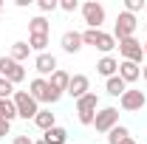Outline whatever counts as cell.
Listing matches in <instances>:
<instances>
[{
  "instance_id": "6da1fadb",
  "label": "cell",
  "mask_w": 147,
  "mask_h": 144,
  "mask_svg": "<svg viewBox=\"0 0 147 144\" xmlns=\"http://www.w3.org/2000/svg\"><path fill=\"white\" fill-rule=\"evenodd\" d=\"M82 45H93V48H99L105 57H110V51H113L119 42H116L113 34H105L102 28H99V31H96V28H88V31H82Z\"/></svg>"
},
{
  "instance_id": "7a4b0ae2",
  "label": "cell",
  "mask_w": 147,
  "mask_h": 144,
  "mask_svg": "<svg viewBox=\"0 0 147 144\" xmlns=\"http://www.w3.org/2000/svg\"><path fill=\"white\" fill-rule=\"evenodd\" d=\"M96 110H99V96L96 93H85L82 99H76V119H79V124H93Z\"/></svg>"
},
{
  "instance_id": "3957f363",
  "label": "cell",
  "mask_w": 147,
  "mask_h": 144,
  "mask_svg": "<svg viewBox=\"0 0 147 144\" xmlns=\"http://www.w3.org/2000/svg\"><path fill=\"white\" fill-rule=\"evenodd\" d=\"M11 102H14V108H17V116H20V119H34L37 113H40V102L31 99L28 90H14Z\"/></svg>"
},
{
  "instance_id": "277c9868",
  "label": "cell",
  "mask_w": 147,
  "mask_h": 144,
  "mask_svg": "<svg viewBox=\"0 0 147 144\" xmlns=\"http://www.w3.org/2000/svg\"><path fill=\"white\" fill-rule=\"evenodd\" d=\"M136 28H139V20H136V14H130V11H119L116 26H113V37H116V42H122V40L133 37V34H136Z\"/></svg>"
},
{
  "instance_id": "5b68a950",
  "label": "cell",
  "mask_w": 147,
  "mask_h": 144,
  "mask_svg": "<svg viewBox=\"0 0 147 144\" xmlns=\"http://www.w3.org/2000/svg\"><path fill=\"white\" fill-rule=\"evenodd\" d=\"M116 124H119V108H99L96 110V119H93L96 133H110Z\"/></svg>"
},
{
  "instance_id": "8992f818",
  "label": "cell",
  "mask_w": 147,
  "mask_h": 144,
  "mask_svg": "<svg viewBox=\"0 0 147 144\" xmlns=\"http://www.w3.org/2000/svg\"><path fill=\"white\" fill-rule=\"evenodd\" d=\"M119 54H122V59H127V62L142 65V59H144V45H142L136 37H127V40L119 42Z\"/></svg>"
},
{
  "instance_id": "52a82bcc",
  "label": "cell",
  "mask_w": 147,
  "mask_h": 144,
  "mask_svg": "<svg viewBox=\"0 0 147 144\" xmlns=\"http://www.w3.org/2000/svg\"><path fill=\"white\" fill-rule=\"evenodd\" d=\"M0 76L9 79L11 85H20V82L26 79V68H23L20 62H14L11 57H0Z\"/></svg>"
},
{
  "instance_id": "ba28073f",
  "label": "cell",
  "mask_w": 147,
  "mask_h": 144,
  "mask_svg": "<svg viewBox=\"0 0 147 144\" xmlns=\"http://www.w3.org/2000/svg\"><path fill=\"white\" fill-rule=\"evenodd\" d=\"M82 17H85V23H88V28H96V31H99V26L105 23V6L96 3V0L82 3Z\"/></svg>"
},
{
  "instance_id": "9c48e42d",
  "label": "cell",
  "mask_w": 147,
  "mask_h": 144,
  "mask_svg": "<svg viewBox=\"0 0 147 144\" xmlns=\"http://www.w3.org/2000/svg\"><path fill=\"white\" fill-rule=\"evenodd\" d=\"M119 105H122V110H127V113H136V110H142L147 105V96L142 93V90H125L122 93V99H119Z\"/></svg>"
},
{
  "instance_id": "30bf717a",
  "label": "cell",
  "mask_w": 147,
  "mask_h": 144,
  "mask_svg": "<svg viewBox=\"0 0 147 144\" xmlns=\"http://www.w3.org/2000/svg\"><path fill=\"white\" fill-rule=\"evenodd\" d=\"M88 88H91V79H88L85 73H74L71 82H68V90H65V93H68V96H74V99H82L85 93H91Z\"/></svg>"
},
{
  "instance_id": "8fae6325",
  "label": "cell",
  "mask_w": 147,
  "mask_h": 144,
  "mask_svg": "<svg viewBox=\"0 0 147 144\" xmlns=\"http://www.w3.org/2000/svg\"><path fill=\"white\" fill-rule=\"evenodd\" d=\"M34 68H37V73L40 76H51V73L57 71V57L54 54H37V59H34Z\"/></svg>"
},
{
  "instance_id": "7c38bea8",
  "label": "cell",
  "mask_w": 147,
  "mask_h": 144,
  "mask_svg": "<svg viewBox=\"0 0 147 144\" xmlns=\"http://www.w3.org/2000/svg\"><path fill=\"white\" fill-rule=\"evenodd\" d=\"M119 76H122L125 85H127V82H136V79H142V65L122 59V62H119Z\"/></svg>"
},
{
  "instance_id": "4fadbf2b",
  "label": "cell",
  "mask_w": 147,
  "mask_h": 144,
  "mask_svg": "<svg viewBox=\"0 0 147 144\" xmlns=\"http://www.w3.org/2000/svg\"><path fill=\"white\" fill-rule=\"evenodd\" d=\"M59 45H62L65 54H76V51L82 48V34H79V31H65L62 40H59Z\"/></svg>"
},
{
  "instance_id": "5bb4252c",
  "label": "cell",
  "mask_w": 147,
  "mask_h": 144,
  "mask_svg": "<svg viewBox=\"0 0 147 144\" xmlns=\"http://www.w3.org/2000/svg\"><path fill=\"white\" fill-rule=\"evenodd\" d=\"M28 34L31 37H48L51 34V23L42 17V14H37V17L28 20Z\"/></svg>"
},
{
  "instance_id": "9a60e30c",
  "label": "cell",
  "mask_w": 147,
  "mask_h": 144,
  "mask_svg": "<svg viewBox=\"0 0 147 144\" xmlns=\"http://www.w3.org/2000/svg\"><path fill=\"white\" fill-rule=\"evenodd\" d=\"M96 73H99V76H105V79H110V76H116V73H119V62H116L113 57H102V59L96 62Z\"/></svg>"
},
{
  "instance_id": "2e32d148",
  "label": "cell",
  "mask_w": 147,
  "mask_h": 144,
  "mask_svg": "<svg viewBox=\"0 0 147 144\" xmlns=\"http://www.w3.org/2000/svg\"><path fill=\"white\" fill-rule=\"evenodd\" d=\"M42 141H45V144H65V141H68V130L57 124V127H51V130L42 133Z\"/></svg>"
},
{
  "instance_id": "e0dca14e",
  "label": "cell",
  "mask_w": 147,
  "mask_h": 144,
  "mask_svg": "<svg viewBox=\"0 0 147 144\" xmlns=\"http://www.w3.org/2000/svg\"><path fill=\"white\" fill-rule=\"evenodd\" d=\"M45 90H48V79H42V76H37V79L28 82V93H31V99H37V102L45 99Z\"/></svg>"
},
{
  "instance_id": "ac0fdd59",
  "label": "cell",
  "mask_w": 147,
  "mask_h": 144,
  "mask_svg": "<svg viewBox=\"0 0 147 144\" xmlns=\"http://www.w3.org/2000/svg\"><path fill=\"white\" fill-rule=\"evenodd\" d=\"M68 82H71V73H65L62 68H57V71L51 73V79H48V85L57 88V90H62V93L68 90Z\"/></svg>"
},
{
  "instance_id": "d6986e66",
  "label": "cell",
  "mask_w": 147,
  "mask_h": 144,
  "mask_svg": "<svg viewBox=\"0 0 147 144\" xmlns=\"http://www.w3.org/2000/svg\"><path fill=\"white\" fill-rule=\"evenodd\" d=\"M34 124L40 127L42 133H45V130H51V127H57V116L51 113V110H40V113L34 116Z\"/></svg>"
},
{
  "instance_id": "ffe728a7",
  "label": "cell",
  "mask_w": 147,
  "mask_h": 144,
  "mask_svg": "<svg viewBox=\"0 0 147 144\" xmlns=\"http://www.w3.org/2000/svg\"><path fill=\"white\" fill-rule=\"evenodd\" d=\"M17 119V108H14V102L11 99H0V122H14Z\"/></svg>"
},
{
  "instance_id": "44dd1931",
  "label": "cell",
  "mask_w": 147,
  "mask_h": 144,
  "mask_svg": "<svg viewBox=\"0 0 147 144\" xmlns=\"http://www.w3.org/2000/svg\"><path fill=\"white\" fill-rule=\"evenodd\" d=\"M105 90H108L110 96H119V99H122V93L127 90V85H125V82H122V76L116 73V76H110L108 82H105Z\"/></svg>"
},
{
  "instance_id": "7402d4cb",
  "label": "cell",
  "mask_w": 147,
  "mask_h": 144,
  "mask_svg": "<svg viewBox=\"0 0 147 144\" xmlns=\"http://www.w3.org/2000/svg\"><path fill=\"white\" fill-rule=\"evenodd\" d=\"M127 139H130V130H127L125 124H116V127L108 133V144H125Z\"/></svg>"
},
{
  "instance_id": "603a6c76",
  "label": "cell",
  "mask_w": 147,
  "mask_h": 144,
  "mask_svg": "<svg viewBox=\"0 0 147 144\" xmlns=\"http://www.w3.org/2000/svg\"><path fill=\"white\" fill-rule=\"evenodd\" d=\"M28 54H31V45H28V42H14L9 57H11L14 62H23V59H28Z\"/></svg>"
},
{
  "instance_id": "cb8c5ba5",
  "label": "cell",
  "mask_w": 147,
  "mask_h": 144,
  "mask_svg": "<svg viewBox=\"0 0 147 144\" xmlns=\"http://www.w3.org/2000/svg\"><path fill=\"white\" fill-rule=\"evenodd\" d=\"M11 96H14V85L0 76V99H11Z\"/></svg>"
},
{
  "instance_id": "d4e9b609",
  "label": "cell",
  "mask_w": 147,
  "mask_h": 144,
  "mask_svg": "<svg viewBox=\"0 0 147 144\" xmlns=\"http://www.w3.org/2000/svg\"><path fill=\"white\" fill-rule=\"evenodd\" d=\"M59 99H62V90H57V88H51V85H48V90H45V99H42V102H48V105H57Z\"/></svg>"
},
{
  "instance_id": "484cf974",
  "label": "cell",
  "mask_w": 147,
  "mask_h": 144,
  "mask_svg": "<svg viewBox=\"0 0 147 144\" xmlns=\"http://www.w3.org/2000/svg\"><path fill=\"white\" fill-rule=\"evenodd\" d=\"M37 9H40L42 14H48V11L59 9V0H40V3H37Z\"/></svg>"
},
{
  "instance_id": "4316f807",
  "label": "cell",
  "mask_w": 147,
  "mask_h": 144,
  "mask_svg": "<svg viewBox=\"0 0 147 144\" xmlns=\"http://www.w3.org/2000/svg\"><path fill=\"white\" fill-rule=\"evenodd\" d=\"M142 9H144V0H125V11H130V14H136Z\"/></svg>"
},
{
  "instance_id": "83f0119b",
  "label": "cell",
  "mask_w": 147,
  "mask_h": 144,
  "mask_svg": "<svg viewBox=\"0 0 147 144\" xmlns=\"http://www.w3.org/2000/svg\"><path fill=\"white\" fill-rule=\"evenodd\" d=\"M59 9H62V11H76L79 3H76V0H59Z\"/></svg>"
},
{
  "instance_id": "f1b7e54d",
  "label": "cell",
  "mask_w": 147,
  "mask_h": 144,
  "mask_svg": "<svg viewBox=\"0 0 147 144\" xmlns=\"http://www.w3.org/2000/svg\"><path fill=\"white\" fill-rule=\"evenodd\" d=\"M11 144H34V141H31L28 136H14V139H11Z\"/></svg>"
},
{
  "instance_id": "f546056e",
  "label": "cell",
  "mask_w": 147,
  "mask_h": 144,
  "mask_svg": "<svg viewBox=\"0 0 147 144\" xmlns=\"http://www.w3.org/2000/svg\"><path fill=\"white\" fill-rule=\"evenodd\" d=\"M11 133V124L9 122H0V136H9Z\"/></svg>"
},
{
  "instance_id": "4dcf8cb0",
  "label": "cell",
  "mask_w": 147,
  "mask_h": 144,
  "mask_svg": "<svg viewBox=\"0 0 147 144\" xmlns=\"http://www.w3.org/2000/svg\"><path fill=\"white\" fill-rule=\"evenodd\" d=\"M142 79L147 82V62H144V68H142Z\"/></svg>"
},
{
  "instance_id": "1f68e13d",
  "label": "cell",
  "mask_w": 147,
  "mask_h": 144,
  "mask_svg": "<svg viewBox=\"0 0 147 144\" xmlns=\"http://www.w3.org/2000/svg\"><path fill=\"white\" fill-rule=\"evenodd\" d=\"M125 144H136V141H133V139H127V141H125Z\"/></svg>"
},
{
  "instance_id": "d6a6232c",
  "label": "cell",
  "mask_w": 147,
  "mask_h": 144,
  "mask_svg": "<svg viewBox=\"0 0 147 144\" xmlns=\"http://www.w3.org/2000/svg\"><path fill=\"white\" fill-rule=\"evenodd\" d=\"M0 14H3V0H0Z\"/></svg>"
},
{
  "instance_id": "836d02e7",
  "label": "cell",
  "mask_w": 147,
  "mask_h": 144,
  "mask_svg": "<svg viewBox=\"0 0 147 144\" xmlns=\"http://www.w3.org/2000/svg\"><path fill=\"white\" fill-rule=\"evenodd\" d=\"M144 57H147V42H144Z\"/></svg>"
},
{
  "instance_id": "e575fe53",
  "label": "cell",
  "mask_w": 147,
  "mask_h": 144,
  "mask_svg": "<svg viewBox=\"0 0 147 144\" xmlns=\"http://www.w3.org/2000/svg\"><path fill=\"white\" fill-rule=\"evenodd\" d=\"M34 144H45V141H34Z\"/></svg>"
},
{
  "instance_id": "d590c367",
  "label": "cell",
  "mask_w": 147,
  "mask_h": 144,
  "mask_svg": "<svg viewBox=\"0 0 147 144\" xmlns=\"http://www.w3.org/2000/svg\"><path fill=\"white\" fill-rule=\"evenodd\" d=\"M144 31H147V23H144Z\"/></svg>"
}]
</instances>
